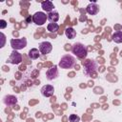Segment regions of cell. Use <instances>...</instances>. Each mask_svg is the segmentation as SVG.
Returning <instances> with one entry per match:
<instances>
[{
  "instance_id": "obj_1",
  "label": "cell",
  "mask_w": 122,
  "mask_h": 122,
  "mask_svg": "<svg viewBox=\"0 0 122 122\" xmlns=\"http://www.w3.org/2000/svg\"><path fill=\"white\" fill-rule=\"evenodd\" d=\"M71 51L79 59H85L88 55V49L82 43H74L71 47Z\"/></svg>"
},
{
  "instance_id": "obj_2",
  "label": "cell",
  "mask_w": 122,
  "mask_h": 122,
  "mask_svg": "<svg viewBox=\"0 0 122 122\" xmlns=\"http://www.w3.org/2000/svg\"><path fill=\"white\" fill-rule=\"evenodd\" d=\"M75 63H76V59L74 56H72L71 54H65L61 57L59 63H58V66L61 69L68 70V69L73 68L75 66Z\"/></svg>"
},
{
  "instance_id": "obj_3",
  "label": "cell",
  "mask_w": 122,
  "mask_h": 122,
  "mask_svg": "<svg viewBox=\"0 0 122 122\" xmlns=\"http://www.w3.org/2000/svg\"><path fill=\"white\" fill-rule=\"evenodd\" d=\"M83 65H84V73L87 76H91L92 74H93L96 71L97 67H98L96 61L91 60V59L83 62Z\"/></svg>"
},
{
  "instance_id": "obj_4",
  "label": "cell",
  "mask_w": 122,
  "mask_h": 122,
  "mask_svg": "<svg viewBox=\"0 0 122 122\" xmlns=\"http://www.w3.org/2000/svg\"><path fill=\"white\" fill-rule=\"evenodd\" d=\"M48 20V15L44 11H36L32 15V22L37 26H42Z\"/></svg>"
},
{
  "instance_id": "obj_5",
  "label": "cell",
  "mask_w": 122,
  "mask_h": 122,
  "mask_svg": "<svg viewBox=\"0 0 122 122\" xmlns=\"http://www.w3.org/2000/svg\"><path fill=\"white\" fill-rule=\"evenodd\" d=\"M10 46L14 51L22 50L27 46V38L26 37H22V38L10 39Z\"/></svg>"
},
{
  "instance_id": "obj_6",
  "label": "cell",
  "mask_w": 122,
  "mask_h": 122,
  "mask_svg": "<svg viewBox=\"0 0 122 122\" xmlns=\"http://www.w3.org/2000/svg\"><path fill=\"white\" fill-rule=\"evenodd\" d=\"M22 58H23L22 57V54L20 52H18L17 51H14L13 50L11 51L9 59H8V62H10V63H11L13 65H18V64H20L22 62Z\"/></svg>"
},
{
  "instance_id": "obj_7",
  "label": "cell",
  "mask_w": 122,
  "mask_h": 122,
  "mask_svg": "<svg viewBox=\"0 0 122 122\" xmlns=\"http://www.w3.org/2000/svg\"><path fill=\"white\" fill-rule=\"evenodd\" d=\"M38 50H39L40 53L46 55V54L50 53V52L52 51V45H51V43L49 42V41H44V42L40 43Z\"/></svg>"
},
{
  "instance_id": "obj_8",
  "label": "cell",
  "mask_w": 122,
  "mask_h": 122,
  "mask_svg": "<svg viewBox=\"0 0 122 122\" xmlns=\"http://www.w3.org/2000/svg\"><path fill=\"white\" fill-rule=\"evenodd\" d=\"M58 69H57V66H53L52 68H50L47 72H46V76H47V79L51 81V80H54L58 77Z\"/></svg>"
},
{
  "instance_id": "obj_9",
  "label": "cell",
  "mask_w": 122,
  "mask_h": 122,
  "mask_svg": "<svg viewBox=\"0 0 122 122\" xmlns=\"http://www.w3.org/2000/svg\"><path fill=\"white\" fill-rule=\"evenodd\" d=\"M54 88L52 85H45L41 88V93L45 97H51L53 95Z\"/></svg>"
},
{
  "instance_id": "obj_10",
  "label": "cell",
  "mask_w": 122,
  "mask_h": 122,
  "mask_svg": "<svg viewBox=\"0 0 122 122\" xmlns=\"http://www.w3.org/2000/svg\"><path fill=\"white\" fill-rule=\"evenodd\" d=\"M86 11L88 14L90 15H95L98 13L99 11V6L95 3V2H92V3H90L87 8H86Z\"/></svg>"
},
{
  "instance_id": "obj_11",
  "label": "cell",
  "mask_w": 122,
  "mask_h": 122,
  "mask_svg": "<svg viewBox=\"0 0 122 122\" xmlns=\"http://www.w3.org/2000/svg\"><path fill=\"white\" fill-rule=\"evenodd\" d=\"M3 102L6 106H9V107H11V106H15L17 104V98L14 96V95H6L4 98H3Z\"/></svg>"
},
{
  "instance_id": "obj_12",
  "label": "cell",
  "mask_w": 122,
  "mask_h": 122,
  "mask_svg": "<svg viewBox=\"0 0 122 122\" xmlns=\"http://www.w3.org/2000/svg\"><path fill=\"white\" fill-rule=\"evenodd\" d=\"M41 8L43 9L44 11L50 13L51 11H53V8H54V5L51 1L50 0H46V1H43L41 2Z\"/></svg>"
},
{
  "instance_id": "obj_13",
  "label": "cell",
  "mask_w": 122,
  "mask_h": 122,
  "mask_svg": "<svg viewBox=\"0 0 122 122\" xmlns=\"http://www.w3.org/2000/svg\"><path fill=\"white\" fill-rule=\"evenodd\" d=\"M47 15H48V20L51 23H56L59 20V13L57 11H55V10L48 13Z\"/></svg>"
},
{
  "instance_id": "obj_14",
  "label": "cell",
  "mask_w": 122,
  "mask_h": 122,
  "mask_svg": "<svg viewBox=\"0 0 122 122\" xmlns=\"http://www.w3.org/2000/svg\"><path fill=\"white\" fill-rule=\"evenodd\" d=\"M112 39L113 42H115L117 44L122 43V30H116V31H114V33L112 36Z\"/></svg>"
},
{
  "instance_id": "obj_15",
  "label": "cell",
  "mask_w": 122,
  "mask_h": 122,
  "mask_svg": "<svg viewBox=\"0 0 122 122\" xmlns=\"http://www.w3.org/2000/svg\"><path fill=\"white\" fill-rule=\"evenodd\" d=\"M65 35H66L67 38H69V39H73V38H75V36H76V31L74 30L73 28L69 27V28H67V29L65 30Z\"/></svg>"
},
{
  "instance_id": "obj_16",
  "label": "cell",
  "mask_w": 122,
  "mask_h": 122,
  "mask_svg": "<svg viewBox=\"0 0 122 122\" xmlns=\"http://www.w3.org/2000/svg\"><path fill=\"white\" fill-rule=\"evenodd\" d=\"M39 56H40V51H39L38 49L32 48V49H30L29 51V57L30 59H33L34 60V59H37Z\"/></svg>"
},
{
  "instance_id": "obj_17",
  "label": "cell",
  "mask_w": 122,
  "mask_h": 122,
  "mask_svg": "<svg viewBox=\"0 0 122 122\" xmlns=\"http://www.w3.org/2000/svg\"><path fill=\"white\" fill-rule=\"evenodd\" d=\"M47 30L51 32H56L59 30V25L57 23H50L47 26Z\"/></svg>"
},
{
  "instance_id": "obj_18",
  "label": "cell",
  "mask_w": 122,
  "mask_h": 122,
  "mask_svg": "<svg viewBox=\"0 0 122 122\" xmlns=\"http://www.w3.org/2000/svg\"><path fill=\"white\" fill-rule=\"evenodd\" d=\"M69 121H70V122H79V121H80V117H79L78 115L72 113V114H70V116H69Z\"/></svg>"
},
{
  "instance_id": "obj_19",
  "label": "cell",
  "mask_w": 122,
  "mask_h": 122,
  "mask_svg": "<svg viewBox=\"0 0 122 122\" xmlns=\"http://www.w3.org/2000/svg\"><path fill=\"white\" fill-rule=\"evenodd\" d=\"M6 27H7V22H6V20L1 19V20H0V29H4V28H6Z\"/></svg>"
}]
</instances>
